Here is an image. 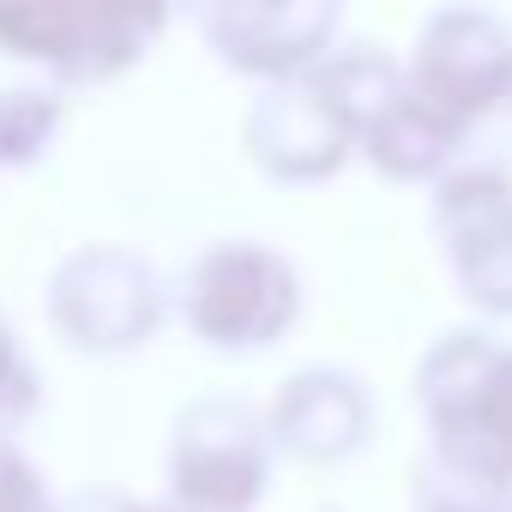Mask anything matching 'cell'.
I'll list each match as a JSON object with an SVG mask.
<instances>
[{"label": "cell", "mask_w": 512, "mask_h": 512, "mask_svg": "<svg viewBox=\"0 0 512 512\" xmlns=\"http://www.w3.org/2000/svg\"><path fill=\"white\" fill-rule=\"evenodd\" d=\"M290 314H296V284L284 260L260 247H217L211 260H199L187 290V320L211 344H266Z\"/></svg>", "instance_id": "obj_1"}, {"label": "cell", "mask_w": 512, "mask_h": 512, "mask_svg": "<svg viewBox=\"0 0 512 512\" xmlns=\"http://www.w3.org/2000/svg\"><path fill=\"white\" fill-rule=\"evenodd\" d=\"M157 13H91V7H0V43L31 61H55L67 79H103L133 61Z\"/></svg>", "instance_id": "obj_2"}, {"label": "cell", "mask_w": 512, "mask_h": 512, "mask_svg": "<svg viewBox=\"0 0 512 512\" xmlns=\"http://www.w3.org/2000/svg\"><path fill=\"white\" fill-rule=\"evenodd\" d=\"M266 482L260 428L235 404H199L181 416L175 440V488L199 512H241Z\"/></svg>", "instance_id": "obj_3"}, {"label": "cell", "mask_w": 512, "mask_h": 512, "mask_svg": "<svg viewBox=\"0 0 512 512\" xmlns=\"http://www.w3.org/2000/svg\"><path fill=\"white\" fill-rule=\"evenodd\" d=\"M55 314L79 344H133L157 320V278L127 253H79L55 278Z\"/></svg>", "instance_id": "obj_4"}, {"label": "cell", "mask_w": 512, "mask_h": 512, "mask_svg": "<svg viewBox=\"0 0 512 512\" xmlns=\"http://www.w3.org/2000/svg\"><path fill=\"white\" fill-rule=\"evenodd\" d=\"M338 139L344 121L320 91H272L253 109V151L284 175H320L338 163Z\"/></svg>", "instance_id": "obj_5"}, {"label": "cell", "mask_w": 512, "mask_h": 512, "mask_svg": "<svg viewBox=\"0 0 512 512\" xmlns=\"http://www.w3.org/2000/svg\"><path fill=\"white\" fill-rule=\"evenodd\" d=\"M326 25H332L326 7H223V13H211L217 49L241 67H266V73L308 61Z\"/></svg>", "instance_id": "obj_6"}, {"label": "cell", "mask_w": 512, "mask_h": 512, "mask_svg": "<svg viewBox=\"0 0 512 512\" xmlns=\"http://www.w3.org/2000/svg\"><path fill=\"white\" fill-rule=\"evenodd\" d=\"M362 428V404L350 392V380L332 374H302L284 398H278V434L302 452H344Z\"/></svg>", "instance_id": "obj_7"}, {"label": "cell", "mask_w": 512, "mask_h": 512, "mask_svg": "<svg viewBox=\"0 0 512 512\" xmlns=\"http://www.w3.org/2000/svg\"><path fill=\"white\" fill-rule=\"evenodd\" d=\"M49 127H55V103H43L37 91H0V163L37 157Z\"/></svg>", "instance_id": "obj_8"}, {"label": "cell", "mask_w": 512, "mask_h": 512, "mask_svg": "<svg viewBox=\"0 0 512 512\" xmlns=\"http://www.w3.org/2000/svg\"><path fill=\"white\" fill-rule=\"evenodd\" d=\"M0 512H49L43 506V488L31 476V464L0 440Z\"/></svg>", "instance_id": "obj_9"}, {"label": "cell", "mask_w": 512, "mask_h": 512, "mask_svg": "<svg viewBox=\"0 0 512 512\" xmlns=\"http://www.w3.org/2000/svg\"><path fill=\"white\" fill-rule=\"evenodd\" d=\"M31 398H37V392H31V374H25V362H19L7 326H0V422H7V416H25Z\"/></svg>", "instance_id": "obj_10"}]
</instances>
